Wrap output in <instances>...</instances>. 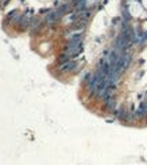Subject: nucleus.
I'll return each mask as SVG.
<instances>
[{
    "label": "nucleus",
    "mask_w": 147,
    "mask_h": 165,
    "mask_svg": "<svg viewBox=\"0 0 147 165\" xmlns=\"http://www.w3.org/2000/svg\"><path fill=\"white\" fill-rule=\"evenodd\" d=\"M77 68H78V66H77V62L72 61V60H69V61L58 65V69L61 72H63V73H65V72H73V71H76Z\"/></svg>",
    "instance_id": "1"
}]
</instances>
